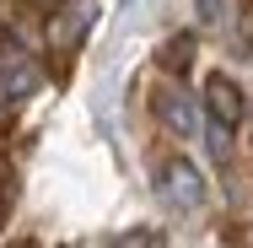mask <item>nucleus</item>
Here are the masks:
<instances>
[{"mask_svg":"<svg viewBox=\"0 0 253 248\" xmlns=\"http://www.w3.org/2000/svg\"><path fill=\"white\" fill-rule=\"evenodd\" d=\"M205 113H210V130H221V135H232L243 124V92H237L232 76H210L205 81Z\"/></svg>","mask_w":253,"mask_h":248,"instance_id":"obj_1","label":"nucleus"},{"mask_svg":"<svg viewBox=\"0 0 253 248\" xmlns=\"http://www.w3.org/2000/svg\"><path fill=\"white\" fill-rule=\"evenodd\" d=\"M162 189H167L172 205H189V210H194L205 199V178L189 167V162H167V167H162Z\"/></svg>","mask_w":253,"mask_h":248,"instance_id":"obj_2","label":"nucleus"},{"mask_svg":"<svg viewBox=\"0 0 253 248\" xmlns=\"http://www.w3.org/2000/svg\"><path fill=\"white\" fill-rule=\"evenodd\" d=\"M194 11H200L205 27H210V22H221V0H194Z\"/></svg>","mask_w":253,"mask_h":248,"instance_id":"obj_4","label":"nucleus"},{"mask_svg":"<svg viewBox=\"0 0 253 248\" xmlns=\"http://www.w3.org/2000/svg\"><path fill=\"white\" fill-rule=\"evenodd\" d=\"M156 108H162V119H167L178 135H194V124H200V119H194V102L183 98V92L162 87V92H156Z\"/></svg>","mask_w":253,"mask_h":248,"instance_id":"obj_3","label":"nucleus"}]
</instances>
